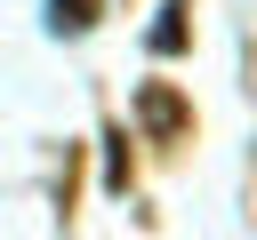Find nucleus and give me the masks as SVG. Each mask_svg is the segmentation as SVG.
I'll return each instance as SVG.
<instances>
[{"label": "nucleus", "instance_id": "nucleus-2", "mask_svg": "<svg viewBox=\"0 0 257 240\" xmlns=\"http://www.w3.org/2000/svg\"><path fill=\"white\" fill-rule=\"evenodd\" d=\"M185 16H193L185 0H169V8H161V24H153V56H177V48L193 40V24H185Z\"/></svg>", "mask_w": 257, "mask_h": 240}, {"label": "nucleus", "instance_id": "nucleus-1", "mask_svg": "<svg viewBox=\"0 0 257 240\" xmlns=\"http://www.w3.org/2000/svg\"><path fill=\"white\" fill-rule=\"evenodd\" d=\"M137 120H145V136H161V144H169V136H185V120H193V112H185V96H177L169 80H145V88H137Z\"/></svg>", "mask_w": 257, "mask_h": 240}, {"label": "nucleus", "instance_id": "nucleus-3", "mask_svg": "<svg viewBox=\"0 0 257 240\" xmlns=\"http://www.w3.org/2000/svg\"><path fill=\"white\" fill-rule=\"evenodd\" d=\"M96 24V0H48V32H88Z\"/></svg>", "mask_w": 257, "mask_h": 240}]
</instances>
